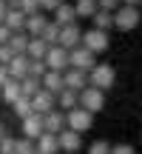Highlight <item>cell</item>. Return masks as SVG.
<instances>
[{
    "instance_id": "29",
    "label": "cell",
    "mask_w": 142,
    "mask_h": 154,
    "mask_svg": "<svg viewBox=\"0 0 142 154\" xmlns=\"http://www.w3.org/2000/svg\"><path fill=\"white\" fill-rule=\"evenodd\" d=\"M46 74H49L46 60H31V63H28V77H37V80H43Z\"/></svg>"
},
{
    "instance_id": "9",
    "label": "cell",
    "mask_w": 142,
    "mask_h": 154,
    "mask_svg": "<svg viewBox=\"0 0 142 154\" xmlns=\"http://www.w3.org/2000/svg\"><path fill=\"white\" fill-rule=\"evenodd\" d=\"M43 123H46V131H49V134H57V137H60V134L68 128L66 111H60V109H54L51 114H46V117H43Z\"/></svg>"
},
{
    "instance_id": "44",
    "label": "cell",
    "mask_w": 142,
    "mask_h": 154,
    "mask_svg": "<svg viewBox=\"0 0 142 154\" xmlns=\"http://www.w3.org/2000/svg\"><path fill=\"white\" fill-rule=\"evenodd\" d=\"M34 154H43V151H40V149H34Z\"/></svg>"
},
{
    "instance_id": "39",
    "label": "cell",
    "mask_w": 142,
    "mask_h": 154,
    "mask_svg": "<svg viewBox=\"0 0 142 154\" xmlns=\"http://www.w3.org/2000/svg\"><path fill=\"white\" fill-rule=\"evenodd\" d=\"M9 80H11V74H9V66H0V88H3Z\"/></svg>"
},
{
    "instance_id": "37",
    "label": "cell",
    "mask_w": 142,
    "mask_h": 154,
    "mask_svg": "<svg viewBox=\"0 0 142 154\" xmlns=\"http://www.w3.org/2000/svg\"><path fill=\"white\" fill-rule=\"evenodd\" d=\"M40 6H43L46 11H57L63 6V0H40Z\"/></svg>"
},
{
    "instance_id": "27",
    "label": "cell",
    "mask_w": 142,
    "mask_h": 154,
    "mask_svg": "<svg viewBox=\"0 0 142 154\" xmlns=\"http://www.w3.org/2000/svg\"><path fill=\"white\" fill-rule=\"evenodd\" d=\"M14 114L20 117V120H28V117L34 114V106H31V100H26V97H20L14 103Z\"/></svg>"
},
{
    "instance_id": "28",
    "label": "cell",
    "mask_w": 142,
    "mask_h": 154,
    "mask_svg": "<svg viewBox=\"0 0 142 154\" xmlns=\"http://www.w3.org/2000/svg\"><path fill=\"white\" fill-rule=\"evenodd\" d=\"M60 34H63V29L57 26V23H49L46 32H43V40H46L49 46H60Z\"/></svg>"
},
{
    "instance_id": "31",
    "label": "cell",
    "mask_w": 142,
    "mask_h": 154,
    "mask_svg": "<svg viewBox=\"0 0 142 154\" xmlns=\"http://www.w3.org/2000/svg\"><path fill=\"white\" fill-rule=\"evenodd\" d=\"M0 154H17V140L6 134V137H3V143H0Z\"/></svg>"
},
{
    "instance_id": "16",
    "label": "cell",
    "mask_w": 142,
    "mask_h": 154,
    "mask_svg": "<svg viewBox=\"0 0 142 154\" xmlns=\"http://www.w3.org/2000/svg\"><path fill=\"white\" fill-rule=\"evenodd\" d=\"M46 26H49V20H46V14H28V20H26V34L28 37H43V32H46Z\"/></svg>"
},
{
    "instance_id": "33",
    "label": "cell",
    "mask_w": 142,
    "mask_h": 154,
    "mask_svg": "<svg viewBox=\"0 0 142 154\" xmlns=\"http://www.w3.org/2000/svg\"><path fill=\"white\" fill-rule=\"evenodd\" d=\"M40 9H43L40 0H23V3H20V11H26V14H37Z\"/></svg>"
},
{
    "instance_id": "19",
    "label": "cell",
    "mask_w": 142,
    "mask_h": 154,
    "mask_svg": "<svg viewBox=\"0 0 142 154\" xmlns=\"http://www.w3.org/2000/svg\"><path fill=\"white\" fill-rule=\"evenodd\" d=\"M54 23H57V26H74V23H77V11H74V6H66V3H63L60 6V9H57L54 11Z\"/></svg>"
},
{
    "instance_id": "4",
    "label": "cell",
    "mask_w": 142,
    "mask_h": 154,
    "mask_svg": "<svg viewBox=\"0 0 142 154\" xmlns=\"http://www.w3.org/2000/svg\"><path fill=\"white\" fill-rule=\"evenodd\" d=\"M46 66H49V72H60V74H66L68 69H71L68 51L63 49V46H51L49 54H46Z\"/></svg>"
},
{
    "instance_id": "36",
    "label": "cell",
    "mask_w": 142,
    "mask_h": 154,
    "mask_svg": "<svg viewBox=\"0 0 142 154\" xmlns=\"http://www.w3.org/2000/svg\"><path fill=\"white\" fill-rule=\"evenodd\" d=\"M11 34H14V32H11V29H9V26H6V23H3V26H0V46H9Z\"/></svg>"
},
{
    "instance_id": "10",
    "label": "cell",
    "mask_w": 142,
    "mask_h": 154,
    "mask_svg": "<svg viewBox=\"0 0 142 154\" xmlns=\"http://www.w3.org/2000/svg\"><path fill=\"white\" fill-rule=\"evenodd\" d=\"M46 134V123L40 114H31L28 120H23V137L26 140H40Z\"/></svg>"
},
{
    "instance_id": "25",
    "label": "cell",
    "mask_w": 142,
    "mask_h": 154,
    "mask_svg": "<svg viewBox=\"0 0 142 154\" xmlns=\"http://www.w3.org/2000/svg\"><path fill=\"white\" fill-rule=\"evenodd\" d=\"M74 11H77V17H91L94 20V14L99 11V6H97V0H77Z\"/></svg>"
},
{
    "instance_id": "32",
    "label": "cell",
    "mask_w": 142,
    "mask_h": 154,
    "mask_svg": "<svg viewBox=\"0 0 142 154\" xmlns=\"http://www.w3.org/2000/svg\"><path fill=\"white\" fill-rule=\"evenodd\" d=\"M34 140H26V137H20L17 140V154H34Z\"/></svg>"
},
{
    "instance_id": "11",
    "label": "cell",
    "mask_w": 142,
    "mask_h": 154,
    "mask_svg": "<svg viewBox=\"0 0 142 154\" xmlns=\"http://www.w3.org/2000/svg\"><path fill=\"white\" fill-rule=\"evenodd\" d=\"M31 106H34V114H40V117H46V114H51V111H54V106H57V97L51 91H40L37 97L31 100Z\"/></svg>"
},
{
    "instance_id": "35",
    "label": "cell",
    "mask_w": 142,
    "mask_h": 154,
    "mask_svg": "<svg viewBox=\"0 0 142 154\" xmlns=\"http://www.w3.org/2000/svg\"><path fill=\"white\" fill-rule=\"evenodd\" d=\"M11 60H14V51L9 46H0V66H9Z\"/></svg>"
},
{
    "instance_id": "2",
    "label": "cell",
    "mask_w": 142,
    "mask_h": 154,
    "mask_svg": "<svg viewBox=\"0 0 142 154\" xmlns=\"http://www.w3.org/2000/svg\"><path fill=\"white\" fill-rule=\"evenodd\" d=\"M142 20V11L137 6H122L120 11H114V26L120 29V32H131V29H137Z\"/></svg>"
},
{
    "instance_id": "15",
    "label": "cell",
    "mask_w": 142,
    "mask_h": 154,
    "mask_svg": "<svg viewBox=\"0 0 142 154\" xmlns=\"http://www.w3.org/2000/svg\"><path fill=\"white\" fill-rule=\"evenodd\" d=\"M28 57L26 54H14V60L9 63V74H11V80H26L28 77Z\"/></svg>"
},
{
    "instance_id": "12",
    "label": "cell",
    "mask_w": 142,
    "mask_h": 154,
    "mask_svg": "<svg viewBox=\"0 0 142 154\" xmlns=\"http://www.w3.org/2000/svg\"><path fill=\"white\" fill-rule=\"evenodd\" d=\"M63 77H66V88H71V91H77V94L88 88V72H80V69H68Z\"/></svg>"
},
{
    "instance_id": "3",
    "label": "cell",
    "mask_w": 142,
    "mask_h": 154,
    "mask_svg": "<svg viewBox=\"0 0 142 154\" xmlns=\"http://www.w3.org/2000/svg\"><path fill=\"white\" fill-rule=\"evenodd\" d=\"M66 120H68V128H71V131H77V134L88 131V128L94 126V114L88 109H82V106H77L74 111H68Z\"/></svg>"
},
{
    "instance_id": "22",
    "label": "cell",
    "mask_w": 142,
    "mask_h": 154,
    "mask_svg": "<svg viewBox=\"0 0 142 154\" xmlns=\"http://www.w3.org/2000/svg\"><path fill=\"white\" fill-rule=\"evenodd\" d=\"M28 43H31V37H28L26 32H14V34H11V40H9V49L14 51V54H26V51H28Z\"/></svg>"
},
{
    "instance_id": "5",
    "label": "cell",
    "mask_w": 142,
    "mask_h": 154,
    "mask_svg": "<svg viewBox=\"0 0 142 154\" xmlns=\"http://www.w3.org/2000/svg\"><path fill=\"white\" fill-rule=\"evenodd\" d=\"M80 106H82V109H88L91 114L102 111V109H105V91H99V88L88 86L85 91H80Z\"/></svg>"
},
{
    "instance_id": "20",
    "label": "cell",
    "mask_w": 142,
    "mask_h": 154,
    "mask_svg": "<svg viewBox=\"0 0 142 154\" xmlns=\"http://www.w3.org/2000/svg\"><path fill=\"white\" fill-rule=\"evenodd\" d=\"M57 106H60V111H74L77 106H80V94L77 91H71V88H66V91L60 94V97H57Z\"/></svg>"
},
{
    "instance_id": "26",
    "label": "cell",
    "mask_w": 142,
    "mask_h": 154,
    "mask_svg": "<svg viewBox=\"0 0 142 154\" xmlns=\"http://www.w3.org/2000/svg\"><path fill=\"white\" fill-rule=\"evenodd\" d=\"M111 26H114V11H102V9H99L97 14H94V29H99V32H108Z\"/></svg>"
},
{
    "instance_id": "13",
    "label": "cell",
    "mask_w": 142,
    "mask_h": 154,
    "mask_svg": "<svg viewBox=\"0 0 142 154\" xmlns=\"http://www.w3.org/2000/svg\"><path fill=\"white\" fill-rule=\"evenodd\" d=\"M80 146H82V134L71 131V128H66V131L60 134V151H66V154H77V151H80Z\"/></svg>"
},
{
    "instance_id": "40",
    "label": "cell",
    "mask_w": 142,
    "mask_h": 154,
    "mask_svg": "<svg viewBox=\"0 0 142 154\" xmlns=\"http://www.w3.org/2000/svg\"><path fill=\"white\" fill-rule=\"evenodd\" d=\"M6 14H9V3H6V0H0V26L6 23Z\"/></svg>"
},
{
    "instance_id": "8",
    "label": "cell",
    "mask_w": 142,
    "mask_h": 154,
    "mask_svg": "<svg viewBox=\"0 0 142 154\" xmlns=\"http://www.w3.org/2000/svg\"><path fill=\"white\" fill-rule=\"evenodd\" d=\"M60 46L66 51H74V49H80L82 46V32H80V26H63V34H60Z\"/></svg>"
},
{
    "instance_id": "41",
    "label": "cell",
    "mask_w": 142,
    "mask_h": 154,
    "mask_svg": "<svg viewBox=\"0 0 142 154\" xmlns=\"http://www.w3.org/2000/svg\"><path fill=\"white\" fill-rule=\"evenodd\" d=\"M122 6H137V9H139V6H142V0H122Z\"/></svg>"
},
{
    "instance_id": "18",
    "label": "cell",
    "mask_w": 142,
    "mask_h": 154,
    "mask_svg": "<svg viewBox=\"0 0 142 154\" xmlns=\"http://www.w3.org/2000/svg\"><path fill=\"white\" fill-rule=\"evenodd\" d=\"M26 20H28V14L20 9H9V14H6V26L11 32H26Z\"/></svg>"
},
{
    "instance_id": "24",
    "label": "cell",
    "mask_w": 142,
    "mask_h": 154,
    "mask_svg": "<svg viewBox=\"0 0 142 154\" xmlns=\"http://www.w3.org/2000/svg\"><path fill=\"white\" fill-rule=\"evenodd\" d=\"M37 149L43 151V154H57V151H60V137H57V134H49V131H46L43 137L37 140Z\"/></svg>"
},
{
    "instance_id": "1",
    "label": "cell",
    "mask_w": 142,
    "mask_h": 154,
    "mask_svg": "<svg viewBox=\"0 0 142 154\" xmlns=\"http://www.w3.org/2000/svg\"><path fill=\"white\" fill-rule=\"evenodd\" d=\"M114 80H117V72L108 63H97V66L88 72V86L99 88V91H108V88L114 86Z\"/></svg>"
},
{
    "instance_id": "42",
    "label": "cell",
    "mask_w": 142,
    "mask_h": 154,
    "mask_svg": "<svg viewBox=\"0 0 142 154\" xmlns=\"http://www.w3.org/2000/svg\"><path fill=\"white\" fill-rule=\"evenodd\" d=\"M6 3H9V9H20V3H23V0H6Z\"/></svg>"
},
{
    "instance_id": "43",
    "label": "cell",
    "mask_w": 142,
    "mask_h": 154,
    "mask_svg": "<svg viewBox=\"0 0 142 154\" xmlns=\"http://www.w3.org/2000/svg\"><path fill=\"white\" fill-rule=\"evenodd\" d=\"M3 137H6V131H3V123H0V143H3Z\"/></svg>"
},
{
    "instance_id": "23",
    "label": "cell",
    "mask_w": 142,
    "mask_h": 154,
    "mask_svg": "<svg viewBox=\"0 0 142 154\" xmlns=\"http://www.w3.org/2000/svg\"><path fill=\"white\" fill-rule=\"evenodd\" d=\"M0 94H3V100H6V103H11V106H14L17 100L23 97V88H20V80H9V83H6L3 88H0Z\"/></svg>"
},
{
    "instance_id": "34",
    "label": "cell",
    "mask_w": 142,
    "mask_h": 154,
    "mask_svg": "<svg viewBox=\"0 0 142 154\" xmlns=\"http://www.w3.org/2000/svg\"><path fill=\"white\" fill-rule=\"evenodd\" d=\"M97 6L102 11H120L122 9V0H97Z\"/></svg>"
},
{
    "instance_id": "14",
    "label": "cell",
    "mask_w": 142,
    "mask_h": 154,
    "mask_svg": "<svg viewBox=\"0 0 142 154\" xmlns=\"http://www.w3.org/2000/svg\"><path fill=\"white\" fill-rule=\"evenodd\" d=\"M43 88L46 91H51L54 97H60L63 91H66V77H63L60 72H49L43 77Z\"/></svg>"
},
{
    "instance_id": "21",
    "label": "cell",
    "mask_w": 142,
    "mask_h": 154,
    "mask_svg": "<svg viewBox=\"0 0 142 154\" xmlns=\"http://www.w3.org/2000/svg\"><path fill=\"white\" fill-rule=\"evenodd\" d=\"M20 88H23V97H26V100H34L40 91H43V80H37V77H26V80H20Z\"/></svg>"
},
{
    "instance_id": "7",
    "label": "cell",
    "mask_w": 142,
    "mask_h": 154,
    "mask_svg": "<svg viewBox=\"0 0 142 154\" xmlns=\"http://www.w3.org/2000/svg\"><path fill=\"white\" fill-rule=\"evenodd\" d=\"M82 46H85L88 51H94V54L105 51V49H108V32H99V29H88V32L82 34Z\"/></svg>"
},
{
    "instance_id": "30",
    "label": "cell",
    "mask_w": 142,
    "mask_h": 154,
    "mask_svg": "<svg viewBox=\"0 0 142 154\" xmlns=\"http://www.w3.org/2000/svg\"><path fill=\"white\" fill-rule=\"evenodd\" d=\"M111 149H114V146H108L105 140H94V143L88 146V154H111Z\"/></svg>"
},
{
    "instance_id": "17",
    "label": "cell",
    "mask_w": 142,
    "mask_h": 154,
    "mask_svg": "<svg viewBox=\"0 0 142 154\" xmlns=\"http://www.w3.org/2000/svg\"><path fill=\"white\" fill-rule=\"evenodd\" d=\"M49 49H51V46L46 43L43 37H31V43H28V51H26V57H28V60H46Z\"/></svg>"
},
{
    "instance_id": "38",
    "label": "cell",
    "mask_w": 142,
    "mask_h": 154,
    "mask_svg": "<svg viewBox=\"0 0 142 154\" xmlns=\"http://www.w3.org/2000/svg\"><path fill=\"white\" fill-rule=\"evenodd\" d=\"M111 154H137V151H134L131 146H125V143H122V146H114V149H111Z\"/></svg>"
},
{
    "instance_id": "6",
    "label": "cell",
    "mask_w": 142,
    "mask_h": 154,
    "mask_svg": "<svg viewBox=\"0 0 142 154\" xmlns=\"http://www.w3.org/2000/svg\"><path fill=\"white\" fill-rule=\"evenodd\" d=\"M68 60H71V69H80V72H91V69L97 66V54H94V51H88L85 46L68 51Z\"/></svg>"
},
{
    "instance_id": "45",
    "label": "cell",
    "mask_w": 142,
    "mask_h": 154,
    "mask_svg": "<svg viewBox=\"0 0 142 154\" xmlns=\"http://www.w3.org/2000/svg\"><path fill=\"white\" fill-rule=\"evenodd\" d=\"M139 11H142V6H139Z\"/></svg>"
}]
</instances>
